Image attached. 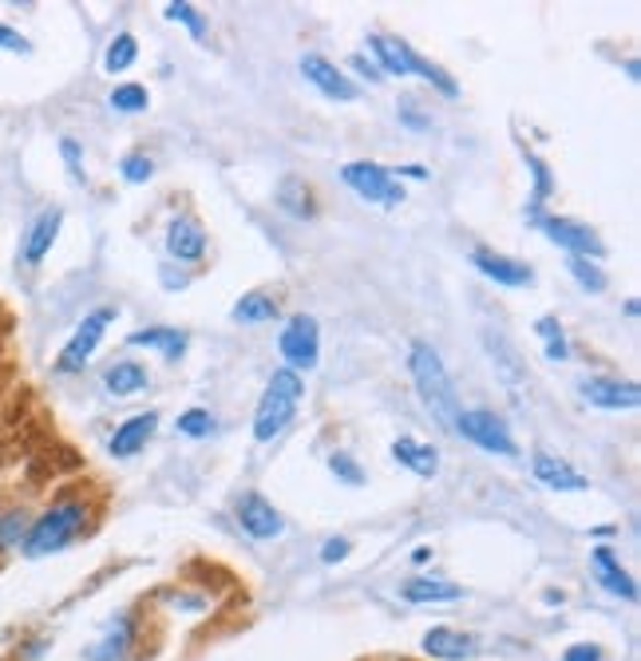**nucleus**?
Masks as SVG:
<instances>
[{"mask_svg":"<svg viewBox=\"0 0 641 661\" xmlns=\"http://www.w3.org/2000/svg\"><path fill=\"white\" fill-rule=\"evenodd\" d=\"M408 373H412V385L420 393V405L428 408V416L444 432H452L455 416L464 412V408H460V396H455V385L452 376H447L444 361H440V353L428 341H412V349H408Z\"/></svg>","mask_w":641,"mask_h":661,"instance_id":"nucleus-1","label":"nucleus"},{"mask_svg":"<svg viewBox=\"0 0 641 661\" xmlns=\"http://www.w3.org/2000/svg\"><path fill=\"white\" fill-rule=\"evenodd\" d=\"M84 527H88V504H79V499L52 504L48 511H40L36 519L24 527L20 554H24V559H48V554H59L64 547L76 543Z\"/></svg>","mask_w":641,"mask_h":661,"instance_id":"nucleus-2","label":"nucleus"},{"mask_svg":"<svg viewBox=\"0 0 641 661\" xmlns=\"http://www.w3.org/2000/svg\"><path fill=\"white\" fill-rule=\"evenodd\" d=\"M301 396H306L301 373H294V368H277V373L269 376V385H266V393H262V400H257V412H254L257 444H269V440H277V436L294 425Z\"/></svg>","mask_w":641,"mask_h":661,"instance_id":"nucleus-3","label":"nucleus"},{"mask_svg":"<svg viewBox=\"0 0 641 661\" xmlns=\"http://www.w3.org/2000/svg\"><path fill=\"white\" fill-rule=\"evenodd\" d=\"M341 178H345V187L353 190V195H361L365 202H376V207H400V202H405L400 178H393V170L380 167V163L356 158V163L341 167Z\"/></svg>","mask_w":641,"mask_h":661,"instance_id":"nucleus-4","label":"nucleus"},{"mask_svg":"<svg viewBox=\"0 0 641 661\" xmlns=\"http://www.w3.org/2000/svg\"><path fill=\"white\" fill-rule=\"evenodd\" d=\"M119 317V309L115 306H103V309H96V313H88L84 321L76 326V333L68 337V345L59 349V356H56V373H64V376H71V373H79V368L88 365L91 361V353L99 349V341H103V333H108V326Z\"/></svg>","mask_w":641,"mask_h":661,"instance_id":"nucleus-5","label":"nucleus"},{"mask_svg":"<svg viewBox=\"0 0 641 661\" xmlns=\"http://www.w3.org/2000/svg\"><path fill=\"white\" fill-rule=\"evenodd\" d=\"M277 349H281V361H286V368H294V373H301V368H317V361H321V329H317V321L309 313H297L286 321V329H281V337H277Z\"/></svg>","mask_w":641,"mask_h":661,"instance_id":"nucleus-6","label":"nucleus"},{"mask_svg":"<svg viewBox=\"0 0 641 661\" xmlns=\"http://www.w3.org/2000/svg\"><path fill=\"white\" fill-rule=\"evenodd\" d=\"M452 432H460L464 440H472L475 448H484V452L491 455H519L507 425L495 412H487V408H467V412H460Z\"/></svg>","mask_w":641,"mask_h":661,"instance_id":"nucleus-7","label":"nucleus"},{"mask_svg":"<svg viewBox=\"0 0 641 661\" xmlns=\"http://www.w3.org/2000/svg\"><path fill=\"white\" fill-rule=\"evenodd\" d=\"M531 222L551 238L554 246H563L571 257H590V262H603L606 257V246L603 238L594 234L590 227L583 222H574V218H543V214H531Z\"/></svg>","mask_w":641,"mask_h":661,"instance_id":"nucleus-8","label":"nucleus"},{"mask_svg":"<svg viewBox=\"0 0 641 661\" xmlns=\"http://www.w3.org/2000/svg\"><path fill=\"white\" fill-rule=\"evenodd\" d=\"M301 76H306L325 99H336V103H353V99H361V88H356L353 79L336 68L333 59L317 56V52H306V56H301Z\"/></svg>","mask_w":641,"mask_h":661,"instance_id":"nucleus-9","label":"nucleus"},{"mask_svg":"<svg viewBox=\"0 0 641 661\" xmlns=\"http://www.w3.org/2000/svg\"><path fill=\"white\" fill-rule=\"evenodd\" d=\"M59 227H64V210H59V207L40 210V214L32 218V227H29V234H24V242H20V266L36 269L40 262L52 254V246H56Z\"/></svg>","mask_w":641,"mask_h":661,"instance_id":"nucleus-10","label":"nucleus"},{"mask_svg":"<svg viewBox=\"0 0 641 661\" xmlns=\"http://www.w3.org/2000/svg\"><path fill=\"white\" fill-rule=\"evenodd\" d=\"M237 524H242L246 535H254V539H277V535L286 531L281 511L269 504L266 495H257V492H246L237 499Z\"/></svg>","mask_w":641,"mask_h":661,"instance_id":"nucleus-11","label":"nucleus"},{"mask_svg":"<svg viewBox=\"0 0 641 661\" xmlns=\"http://www.w3.org/2000/svg\"><path fill=\"white\" fill-rule=\"evenodd\" d=\"M586 405L594 408H610V412H622V408H638L641 405V388L633 381H614V376H590L578 385Z\"/></svg>","mask_w":641,"mask_h":661,"instance_id":"nucleus-12","label":"nucleus"},{"mask_svg":"<svg viewBox=\"0 0 641 661\" xmlns=\"http://www.w3.org/2000/svg\"><path fill=\"white\" fill-rule=\"evenodd\" d=\"M472 266L479 269L484 277H491L495 286H507V289L534 286V269H531V266H523V262H515V257L495 254V250H475V254H472Z\"/></svg>","mask_w":641,"mask_h":661,"instance_id":"nucleus-13","label":"nucleus"},{"mask_svg":"<svg viewBox=\"0 0 641 661\" xmlns=\"http://www.w3.org/2000/svg\"><path fill=\"white\" fill-rule=\"evenodd\" d=\"M155 428H158V412H135L131 420H123V425L115 428L108 452L115 455V460H131L135 452L147 448V440L155 436Z\"/></svg>","mask_w":641,"mask_h":661,"instance_id":"nucleus-14","label":"nucleus"},{"mask_svg":"<svg viewBox=\"0 0 641 661\" xmlns=\"http://www.w3.org/2000/svg\"><path fill=\"white\" fill-rule=\"evenodd\" d=\"M167 254L178 257V262H202L207 254V230L198 227L195 218H170L167 227Z\"/></svg>","mask_w":641,"mask_h":661,"instance_id":"nucleus-15","label":"nucleus"},{"mask_svg":"<svg viewBox=\"0 0 641 661\" xmlns=\"http://www.w3.org/2000/svg\"><path fill=\"white\" fill-rule=\"evenodd\" d=\"M534 480L543 487H554V492H586V475L583 472H574L566 460H559V455H551V452H539L534 455Z\"/></svg>","mask_w":641,"mask_h":661,"instance_id":"nucleus-16","label":"nucleus"},{"mask_svg":"<svg viewBox=\"0 0 641 661\" xmlns=\"http://www.w3.org/2000/svg\"><path fill=\"white\" fill-rule=\"evenodd\" d=\"M368 48H373L376 56L373 64L380 68V76H412V44L373 32V36H368Z\"/></svg>","mask_w":641,"mask_h":661,"instance_id":"nucleus-17","label":"nucleus"},{"mask_svg":"<svg viewBox=\"0 0 641 661\" xmlns=\"http://www.w3.org/2000/svg\"><path fill=\"white\" fill-rule=\"evenodd\" d=\"M590 566H594V574H598V583H603L606 591L618 594V598H626V603H638V586H633V579L622 571V563L614 559L610 547H594Z\"/></svg>","mask_w":641,"mask_h":661,"instance_id":"nucleus-18","label":"nucleus"},{"mask_svg":"<svg viewBox=\"0 0 641 661\" xmlns=\"http://www.w3.org/2000/svg\"><path fill=\"white\" fill-rule=\"evenodd\" d=\"M393 455H396V464L408 467V472H416L420 480H432V475L440 472V452H435L432 444H420V440H412V436H400V440H393Z\"/></svg>","mask_w":641,"mask_h":661,"instance_id":"nucleus-19","label":"nucleus"},{"mask_svg":"<svg viewBox=\"0 0 641 661\" xmlns=\"http://www.w3.org/2000/svg\"><path fill=\"white\" fill-rule=\"evenodd\" d=\"M424 650L440 661H464L475 653V642L467 638V634L452 630V626H435V630L424 634Z\"/></svg>","mask_w":641,"mask_h":661,"instance_id":"nucleus-20","label":"nucleus"},{"mask_svg":"<svg viewBox=\"0 0 641 661\" xmlns=\"http://www.w3.org/2000/svg\"><path fill=\"white\" fill-rule=\"evenodd\" d=\"M128 345H139V349H158V353L167 356V361H178V356L187 353V333L183 329H139V333L128 337Z\"/></svg>","mask_w":641,"mask_h":661,"instance_id":"nucleus-21","label":"nucleus"},{"mask_svg":"<svg viewBox=\"0 0 641 661\" xmlns=\"http://www.w3.org/2000/svg\"><path fill=\"white\" fill-rule=\"evenodd\" d=\"M147 385H151L147 368L135 365V361H115V365L103 373V388H108L111 396H135Z\"/></svg>","mask_w":641,"mask_h":661,"instance_id":"nucleus-22","label":"nucleus"},{"mask_svg":"<svg viewBox=\"0 0 641 661\" xmlns=\"http://www.w3.org/2000/svg\"><path fill=\"white\" fill-rule=\"evenodd\" d=\"M277 317H281V306L269 294H246L230 309V321H237V326H266V321H277Z\"/></svg>","mask_w":641,"mask_h":661,"instance_id":"nucleus-23","label":"nucleus"},{"mask_svg":"<svg viewBox=\"0 0 641 661\" xmlns=\"http://www.w3.org/2000/svg\"><path fill=\"white\" fill-rule=\"evenodd\" d=\"M400 594H405L408 603H455L464 591L455 583H447V579H412V583H405Z\"/></svg>","mask_w":641,"mask_h":661,"instance_id":"nucleus-24","label":"nucleus"},{"mask_svg":"<svg viewBox=\"0 0 641 661\" xmlns=\"http://www.w3.org/2000/svg\"><path fill=\"white\" fill-rule=\"evenodd\" d=\"M277 207L297 218H309L313 214V190H309L301 178H281V183H277Z\"/></svg>","mask_w":641,"mask_h":661,"instance_id":"nucleus-25","label":"nucleus"},{"mask_svg":"<svg viewBox=\"0 0 641 661\" xmlns=\"http://www.w3.org/2000/svg\"><path fill=\"white\" fill-rule=\"evenodd\" d=\"M99 650H88V661H119L131 646V618H119L108 626V638L96 642Z\"/></svg>","mask_w":641,"mask_h":661,"instance_id":"nucleus-26","label":"nucleus"},{"mask_svg":"<svg viewBox=\"0 0 641 661\" xmlns=\"http://www.w3.org/2000/svg\"><path fill=\"white\" fill-rule=\"evenodd\" d=\"M135 59H139L135 36H131V32H119L108 44V52H103V71H111V76H115V71H128Z\"/></svg>","mask_w":641,"mask_h":661,"instance_id":"nucleus-27","label":"nucleus"},{"mask_svg":"<svg viewBox=\"0 0 641 661\" xmlns=\"http://www.w3.org/2000/svg\"><path fill=\"white\" fill-rule=\"evenodd\" d=\"M523 158H527V167H531V178H534V190H531V198H527V210H539L551 198V190H554V178H551V167H546L543 158L534 155V151H527L523 147Z\"/></svg>","mask_w":641,"mask_h":661,"instance_id":"nucleus-28","label":"nucleus"},{"mask_svg":"<svg viewBox=\"0 0 641 661\" xmlns=\"http://www.w3.org/2000/svg\"><path fill=\"white\" fill-rule=\"evenodd\" d=\"M534 333L543 337L546 361H566V356H571V345H566V333L563 326H559V317H539V321H534Z\"/></svg>","mask_w":641,"mask_h":661,"instance_id":"nucleus-29","label":"nucleus"},{"mask_svg":"<svg viewBox=\"0 0 641 661\" xmlns=\"http://www.w3.org/2000/svg\"><path fill=\"white\" fill-rule=\"evenodd\" d=\"M412 76H424L428 84H432L435 91H444L447 99H455V96H460V84H455V79L447 76V71L440 68V64H432V59H424V56H420V52H416V48H412Z\"/></svg>","mask_w":641,"mask_h":661,"instance_id":"nucleus-30","label":"nucleus"},{"mask_svg":"<svg viewBox=\"0 0 641 661\" xmlns=\"http://www.w3.org/2000/svg\"><path fill=\"white\" fill-rule=\"evenodd\" d=\"M108 103L115 111H123V115H139V111H147L151 96H147V88H143V84H119V88L108 96Z\"/></svg>","mask_w":641,"mask_h":661,"instance_id":"nucleus-31","label":"nucleus"},{"mask_svg":"<svg viewBox=\"0 0 641 661\" xmlns=\"http://www.w3.org/2000/svg\"><path fill=\"white\" fill-rule=\"evenodd\" d=\"M566 269H571V277L586 289V294H603V289H606L603 266H598V262H590V257H571V262H566Z\"/></svg>","mask_w":641,"mask_h":661,"instance_id":"nucleus-32","label":"nucleus"},{"mask_svg":"<svg viewBox=\"0 0 641 661\" xmlns=\"http://www.w3.org/2000/svg\"><path fill=\"white\" fill-rule=\"evenodd\" d=\"M163 16L175 20V24H187V32H190L195 40L207 36V20L198 16L195 4H183V0H175V4H167V9H163Z\"/></svg>","mask_w":641,"mask_h":661,"instance_id":"nucleus-33","label":"nucleus"},{"mask_svg":"<svg viewBox=\"0 0 641 661\" xmlns=\"http://www.w3.org/2000/svg\"><path fill=\"white\" fill-rule=\"evenodd\" d=\"M119 175H123V183L139 187V183H147V178L155 175V163H151L143 151H131V155H123V163H119Z\"/></svg>","mask_w":641,"mask_h":661,"instance_id":"nucleus-34","label":"nucleus"},{"mask_svg":"<svg viewBox=\"0 0 641 661\" xmlns=\"http://www.w3.org/2000/svg\"><path fill=\"white\" fill-rule=\"evenodd\" d=\"M329 472H333L336 480H341V484H349V487L365 484V472H361V464H356L349 452H333V455H329Z\"/></svg>","mask_w":641,"mask_h":661,"instance_id":"nucleus-35","label":"nucleus"},{"mask_svg":"<svg viewBox=\"0 0 641 661\" xmlns=\"http://www.w3.org/2000/svg\"><path fill=\"white\" fill-rule=\"evenodd\" d=\"M178 432L190 436V440H202V436H210V428H214V416L207 412V408H190V412L178 416Z\"/></svg>","mask_w":641,"mask_h":661,"instance_id":"nucleus-36","label":"nucleus"},{"mask_svg":"<svg viewBox=\"0 0 641 661\" xmlns=\"http://www.w3.org/2000/svg\"><path fill=\"white\" fill-rule=\"evenodd\" d=\"M20 539H24V515H0V551L20 547Z\"/></svg>","mask_w":641,"mask_h":661,"instance_id":"nucleus-37","label":"nucleus"},{"mask_svg":"<svg viewBox=\"0 0 641 661\" xmlns=\"http://www.w3.org/2000/svg\"><path fill=\"white\" fill-rule=\"evenodd\" d=\"M59 155H64V163H68V175L76 178V183H84V155H79V143L76 139H59Z\"/></svg>","mask_w":641,"mask_h":661,"instance_id":"nucleus-38","label":"nucleus"},{"mask_svg":"<svg viewBox=\"0 0 641 661\" xmlns=\"http://www.w3.org/2000/svg\"><path fill=\"white\" fill-rule=\"evenodd\" d=\"M0 52H16V56H29L32 44L24 36H20L16 29H9V24H0Z\"/></svg>","mask_w":641,"mask_h":661,"instance_id":"nucleus-39","label":"nucleus"},{"mask_svg":"<svg viewBox=\"0 0 641 661\" xmlns=\"http://www.w3.org/2000/svg\"><path fill=\"white\" fill-rule=\"evenodd\" d=\"M345 554H349V539H329V543L321 547V559H325V563H341Z\"/></svg>","mask_w":641,"mask_h":661,"instance_id":"nucleus-40","label":"nucleus"},{"mask_svg":"<svg viewBox=\"0 0 641 661\" xmlns=\"http://www.w3.org/2000/svg\"><path fill=\"white\" fill-rule=\"evenodd\" d=\"M563 661H603V650L598 646H571L563 653Z\"/></svg>","mask_w":641,"mask_h":661,"instance_id":"nucleus-41","label":"nucleus"},{"mask_svg":"<svg viewBox=\"0 0 641 661\" xmlns=\"http://www.w3.org/2000/svg\"><path fill=\"white\" fill-rule=\"evenodd\" d=\"M349 64H353V68L361 71V76H368V79H373V84H380V79H385V76H380V68H376V64H373V59H368V56H361V52H356V56L349 59Z\"/></svg>","mask_w":641,"mask_h":661,"instance_id":"nucleus-42","label":"nucleus"},{"mask_svg":"<svg viewBox=\"0 0 641 661\" xmlns=\"http://www.w3.org/2000/svg\"><path fill=\"white\" fill-rule=\"evenodd\" d=\"M400 119H405L408 128H416V131H428V128H432V123H428L424 115H416V111H412V103H408V108H400Z\"/></svg>","mask_w":641,"mask_h":661,"instance_id":"nucleus-43","label":"nucleus"},{"mask_svg":"<svg viewBox=\"0 0 641 661\" xmlns=\"http://www.w3.org/2000/svg\"><path fill=\"white\" fill-rule=\"evenodd\" d=\"M396 175H405V178H428V170L420 167V163H408V167H396ZM393 175V178H396Z\"/></svg>","mask_w":641,"mask_h":661,"instance_id":"nucleus-44","label":"nucleus"}]
</instances>
